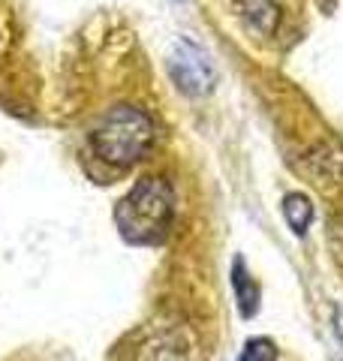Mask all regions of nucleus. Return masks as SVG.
Segmentation results:
<instances>
[{
  "instance_id": "nucleus-5",
  "label": "nucleus",
  "mask_w": 343,
  "mask_h": 361,
  "mask_svg": "<svg viewBox=\"0 0 343 361\" xmlns=\"http://www.w3.org/2000/svg\"><path fill=\"white\" fill-rule=\"evenodd\" d=\"M238 9L250 21V27H256L265 37H271L274 27L280 25V9L271 0H238Z\"/></svg>"
},
{
  "instance_id": "nucleus-1",
  "label": "nucleus",
  "mask_w": 343,
  "mask_h": 361,
  "mask_svg": "<svg viewBox=\"0 0 343 361\" xmlns=\"http://www.w3.org/2000/svg\"><path fill=\"white\" fill-rule=\"evenodd\" d=\"M175 211V193L163 178H142L114 208V226L130 244H157L166 238Z\"/></svg>"
},
{
  "instance_id": "nucleus-4",
  "label": "nucleus",
  "mask_w": 343,
  "mask_h": 361,
  "mask_svg": "<svg viewBox=\"0 0 343 361\" xmlns=\"http://www.w3.org/2000/svg\"><path fill=\"white\" fill-rule=\"evenodd\" d=\"M136 361H193L187 331L172 325V329H160L142 343L136 353Z\"/></svg>"
},
{
  "instance_id": "nucleus-7",
  "label": "nucleus",
  "mask_w": 343,
  "mask_h": 361,
  "mask_svg": "<svg viewBox=\"0 0 343 361\" xmlns=\"http://www.w3.org/2000/svg\"><path fill=\"white\" fill-rule=\"evenodd\" d=\"M283 217H286V223H289V229L295 235H304L307 229H311V223H313L311 199L301 196V193H289L283 199Z\"/></svg>"
},
{
  "instance_id": "nucleus-2",
  "label": "nucleus",
  "mask_w": 343,
  "mask_h": 361,
  "mask_svg": "<svg viewBox=\"0 0 343 361\" xmlns=\"http://www.w3.org/2000/svg\"><path fill=\"white\" fill-rule=\"evenodd\" d=\"M154 121L148 111L136 106H114L90 133V148L102 163L133 166L154 145Z\"/></svg>"
},
{
  "instance_id": "nucleus-10",
  "label": "nucleus",
  "mask_w": 343,
  "mask_h": 361,
  "mask_svg": "<svg viewBox=\"0 0 343 361\" xmlns=\"http://www.w3.org/2000/svg\"><path fill=\"white\" fill-rule=\"evenodd\" d=\"M238 361H241V358H238Z\"/></svg>"
},
{
  "instance_id": "nucleus-3",
  "label": "nucleus",
  "mask_w": 343,
  "mask_h": 361,
  "mask_svg": "<svg viewBox=\"0 0 343 361\" xmlns=\"http://www.w3.org/2000/svg\"><path fill=\"white\" fill-rule=\"evenodd\" d=\"M169 73L175 85L190 97H202L214 87V66L196 42L178 39L169 54Z\"/></svg>"
},
{
  "instance_id": "nucleus-9",
  "label": "nucleus",
  "mask_w": 343,
  "mask_h": 361,
  "mask_svg": "<svg viewBox=\"0 0 343 361\" xmlns=\"http://www.w3.org/2000/svg\"><path fill=\"white\" fill-rule=\"evenodd\" d=\"M335 322H337V334H340V341H343V307L335 310Z\"/></svg>"
},
{
  "instance_id": "nucleus-8",
  "label": "nucleus",
  "mask_w": 343,
  "mask_h": 361,
  "mask_svg": "<svg viewBox=\"0 0 343 361\" xmlns=\"http://www.w3.org/2000/svg\"><path fill=\"white\" fill-rule=\"evenodd\" d=\"M241 361H277V349L268 337H256V341H250Z\"/></svg>"
},
{
  "instance_id": "nucleus-6",
  "label": "nucleus",
  "mask_w": 343,
  "mask_h": 361,
  "mask_svg": "<svg viewBox=\"0 0 343 361\" xmlns=\"http://www.w3.org/2000/svg\"><path fill=\"white\" fill-rule=\"evenodd\" d=\"M232 286H235V298H238V307H241V316H253L259 310V289L253 283V277H247L244 262L235 259L232 265Z\"/></svg>"
}]
</instances>
